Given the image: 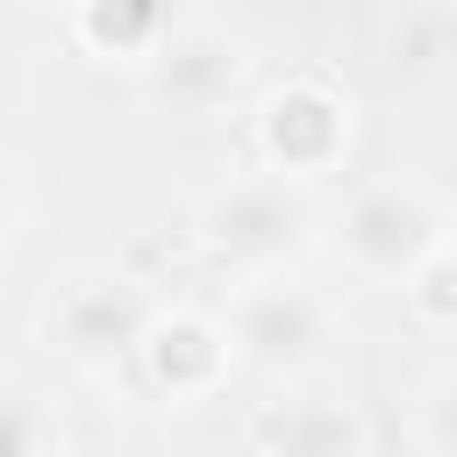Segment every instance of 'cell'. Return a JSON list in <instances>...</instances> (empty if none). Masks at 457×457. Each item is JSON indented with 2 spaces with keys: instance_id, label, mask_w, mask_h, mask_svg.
Segmentation results:
<instances>
[{
  "instance_id": "ba28073f",
  "label": "cell",
  "mask_w": 457,
  "mask_h": 457,
  "mask_svg": "<svg viewBox=\"0 0 457 457\" xmlns=\"http://www.w3.org/2000/svg\"><path fill=\"white\" fill-rule=\"evenodd\" d=\"M250 443L257 457H364V414L336 393H286L257 407Z\"/></svg>"
},
{
  "instance_id": "52a82bcc",
  "label": "cell",
  "mask_w": 457,
  "mask_h": 457,
  "mask_svg": "<svg viewBox=\"0 0 457 457\" xmlns=\"http://www.w3.org/2000/svg\"><path fill=\"white\" fill-rule=\"evenodd\" d=\"M129 364H143V378H150L157 393H171V400H207V393H221V378H228L236 357H228V336H221L214 314L150 307L143 343H136Z\"/></svg>"
},
{
  "instance_id": "30bf717a",
  "label": "cell",
  "mask_w": 457,
  "mask_h": 457,
  "mask_svg": "<svg viewBox=\"0 0 457 457\" xmlns=\"http://www.w3.org/2000/svg\"><path fill=\"white\" fill-rule=\"evenodd\" d=\"M400 300L414 307V321L428 336H450V321H457V250H450V236L400 278Z\"/></svg>"
},
{
  "instance_id": "5bb4252c",
  "label": "cell",
  "mask_w": 457,
  "mask_h": 457,
  "mask_svg": "<svg viewBox=\"0 0 457 457\" xmlns=\"http://www.w3.org/2000/svg\"><path fill=\"white\" fill-rule=\"evenodd\" d=\"M421 457H457V450H421Z\"/></svg>"
},
{
  "instance_id": "3957f363",
  "label": "cell",
  "mask_w": 457,
  "mask_h": 457,
  "mask_svg": "<svg viewBox=\"0 0 457 457\" xmlns=\"http://www.w3.org/2000/svg\"><path fill=\"white\" fill-rule=\"evenodd\" d=\"M443 236H450V214L421 179H371L336 214V257L378 286H400Z\"/></svg>"
},
{
  "instance_id": "8fae6325",
  "label": "cell",
  "mask_w": 457,
  "mask_h": 457,
  "mask_svg": "<svg viewBox=\"0 0 457 457\" xmlns=\"http://www.w3.org/2000/svg\"><path fill=\"white\" fill-rule=\"evenodd\" d=\"M0 457H57V421L14 386H0Z\"/></svg>"
},
{
  "instance_id": "9a60e30c",
  "label": "cell",
  "mask_w": 457,
  "mask_h": 457,
  "mask_svg": "<svg viewBox=\"0 0 457 457\" xmlns=\"http://www.w3.org/2000/svg\"><path fill=\"white\" fill-rule=\"evenodd\" d=\"M64 7H71V0H64Z\"/></svg>"
},
{
  "instance_id": "6da1fadb",
  "label": "cell",
  "mask_w": 457,
  "mask_h": 457,
  "mask_svg": "<svg viewBox=\"0 0 457 457\" xmlns=\"http://www.w3.org/2000/svg\"><path fill=\"white\" fill-rule=\"evenodd\" d=\"M314 221L321 214H314L307 179H286L271 164H257L200 200V243L236 271H278L286 257H300L314 243Z\"/></svg>"
},
{
  "instance_id": "7a4b0ae2",
  "label": "cell",
  "mask_w": 457,
  "mask_h": 457,
  "mask_svg": "<svg viewBox=\"0 0 457 457\" xmlns=\"http://www.w3.org/2000/svg\"><path fill=\"white\" fill-rule=\"evenodd\" d=\"M221 336H228V357L264 371V378H300L321 364L328 336H336V314L314 286L286 278L278 271H250L236 293H228V314H221Z\"/></svg>"
},
{
  "instance_id": "8992f818",
  "label": "cell",
  "mask_w": 457,
  "mask_h": 457,
  "mask_svg": "<svg viewBox=\"0 0 457 457\" xmlns=\"http://www.w3.org/2000/svg\"><path fill=\"white\" fill-rule=\"evenodd\" d=\"M136 71H143V86H150L157 107H171V114H221V107L236 100L250 57H243L236 36H221V29H207V21H186V29H171Z\"/></svg>"
},
{
  "instance_id": "5b68a950",
  "label": "cell",
  "mask_w": 457,
  "mask_h": 457,
  "mask_svg": "<svg viewBox=\"0 0 457 457\" xmlns=\"http://www.w3.org/2000/svg\"><path fill=\"white\" fill-rule=\"evenodd\" d=\"M350 150V100L321 79H286L257 100V157L286 179L336 171Z\"/></svg>"
},
{
  "instance_id": "4fadbf2b",
  "label": "cell",
  "mask_w": 457,
  "mask_h": 457,
  "mask_svg": "<svg viewBox=\"0 0 457 457\" xmlns=\"http://www.w3.org/2000/svg\"><path fill=\"white\" fill-rule=\"evenodd\" d=\"M7 228H14V164L0 157V243H7Z\"/></svg>"
},
{
  "instance_id": "7c38bea8",
  "label": "cell",
  "mask_w": 457,
  "mask_h": 457,
  "mask_svg": "<svg viewBox=\"0 0 457 457\" xmlns=\"http://www.w3.org/2000/svg\"><path fill=\"white\" fill-rule=\"evenodd\" d=\"M450 371H436L421 386V450H457V428H450Z\"/></svg>"
},
{
  "instance_id": "277c9868",
  "label": "cell",
  "mask_w": 457,
  "mask_h": 457,
  "mask_svg": "<svg viewBox=\"0 0 457 457\" xmlns=\"http://www.w3.org/2000/svg\"><path fill=\"white\" fill-rule=\"evenodd\" d=\"M143 321H150V293L114 264H86V271L50 278L43 343L79 371H121L143 343Z\"/></svg>"
},
{
  "instance_id": "9c48e42d",
  "label": "cell",
  "mask_w": 457,
  "mask_h": 457,
  "mask_svg": "<svg viewBox=\"0 0 457 457\" xmlns=\"http://www.w3.org/2000/svg\"><path fill=\"white\" fill-rule=\"evenodd\" d=\"M171 0H71V36L79 50L93 57H121V64H143L164 36H171Z\"/></svg>"
}]
</instances>
